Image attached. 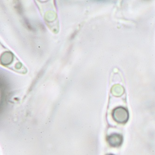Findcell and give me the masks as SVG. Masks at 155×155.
Masks as SVG:
<instances>
[{
	"label": "cell",
	"mask_w": 155,
	"mask_h": 155,
	"mask_svg": "<svg viewBox=\"0 0 155 155\" xmlns=\"http://www.w3.org/2000/svg\"><path fill=\"white\" fill-rule=\"evenodd\" d=\"M112 115L114 120L119 124H125L129 120V112L123 107H118L114 109Z\"/></svg>",
	"instance_id": "1"
},
{
	"label": "cell",
	"mask_w": 155,
	"mask_h": 155,
	"mask_svg": "<svg viewBox=\"0 0 155 155\" xmlns=\"http://www.w3.org/2000/svg\"><path fill=\"white\" fill-rule=\"evenodd\" d=\"M107 140L110 146L113 147H118L122 145L123 138L120 134L115 133L108 137Z\"/></svg>",
	"instance_id": "2"
},
{
	"label": "cell",
	"mask_w": 155,
	"mask_h": 155,
	"mask_svg": "<svg viewBox=\"0 0 155 155\" xmlns=\"http://www.w3.org/2000/svg\"><path fill=\"white\" fill-rule=\"evenodd\" d=\"M112 94L116 97L122 96L124 93V89L120 85H115L112 87Z\"/></svg>",
	"instance_id": "3"
},
{
	"label": "cell",
	"mask_w": 155,
	"mask_h": 155,
	"mask_svg": "<svg viewBox=\"0 0 155 155\" xmlns=\"http://www.w3.org/2000/svg\"><path fill=\"white\" fill-rule=\"evenodd\" d=\"M113 155V154H108V155Z\"/></svg>",
	"instance_id": "4"
}]
</instances>
